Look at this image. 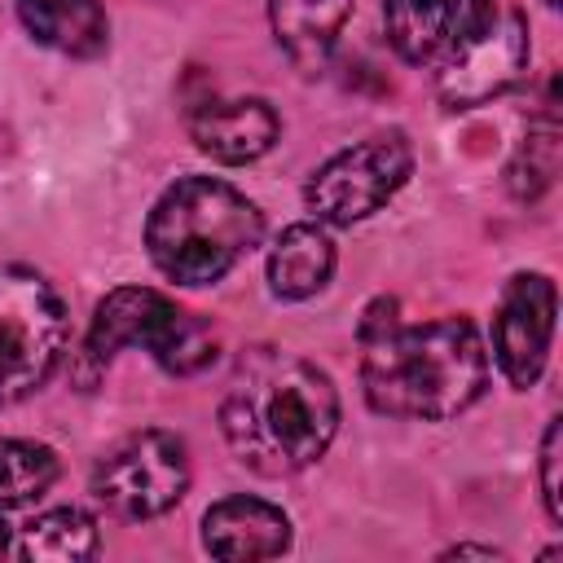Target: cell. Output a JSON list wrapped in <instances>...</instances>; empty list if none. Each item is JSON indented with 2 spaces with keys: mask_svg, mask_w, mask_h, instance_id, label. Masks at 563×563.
<instances>
[{
  "mask_svg": "<svg viewBox=\"0 0 563 563\" xmlns=\"http://www.w3.org/2000/svg\"><path fill=\"white\" fill-rule=\"evenodd\" d=\"M22 26L66 57H97L110 40L106 13L97 0H18Z\"/></svg>",
  "mask_w": 563,
  "mask_h": 563,
  "instance_id": "13",
  "label": "cell"
},
{
  "mask_svg": "<svg viewBox=\"0 0 563 563\" xmlns=\"http://www.w3.org/2000/svg\"><path fill=\"white\" fill-rule=\"evenodd\" d=\"M9 550H18L22 559H40V563H84L97 554V523L75 506L44 510L22 528V541Z\"/></svg>",
  "mask_w": 563,
  "mask_h": 563,
  "instance_id": "16",
  "label": "cell"
},
{
  "mask_svg": "<svg viewBox=\"0 0 563 563\" xmlns=\"http://www.w3.org/2000/svg\"><path fill=\"white\" fill-rule=\"evenodd\" d=\"M347 13H352V0H268L273 35L282 53L303 70H317L330 57Z\"/></svg>",
  "mask_w": 563,
  "mask_h": 563,
  "instance_id": "12",
  "label": "cell"
},
{
  "mask_svg": "<svg viewBox=\"0 0 563 563\" xmlns=\"http://www.w3.org/2000/svg\"><path fill=\"white\" fill-rule=\"evenodd\" d=\"M57 479V457L31 440H0V506L35 501Z\"/></svg>",
  "mask_w": 563,
  "mask_h": 563,
  "instance_id": "17",
  "label": "cell"
},
{
  "mask_svg": "<svg viewBox=\"0 0 563 563\" xmlns=\"http://www.w3.org/2000/svg\"><path fill=\"white\" fill-rule=\"evenodd\" d=\"M123 347H145L172 374H198L216 356V334L198 317L163 299L158 290L123 286L97 303L88 339H84V356L92 365H106Z\"/></svg>",
  "mask_w": 563,
  "mask_h": 563,
  "instance_id": "5",
  "label": "cell"
},
{
  "mask_svg": "<svg viewBox=\"0 0 563 563\" xmlns=\"http://www.w3.org/2000/svg\"><path fill=\"white\" fill-rule=\"evenodd\" d=\"M66 352L62 295L31 268H0V405H18L48 383Z\"/></svg>",
  "mask_w": 563,
  "mask_h": 563,
  "instance_id": "6",
  "label": "cell"
},
{
  "mask_svg": "<svg viewBox=\"0 0 563 563\" xmlns=\"http://www.w3.org/2000/svg\"><path fill=\"white\" fill-rule=\"evenodd\" d=\"M4 550H9V528L0 523V554H4Z\"/></svg>",
  "mask_w": 563,
  "mask_h": 563,
  "instance_id": "20",
  "label": "cell"
},
{
  "mask_svg": "<svg viewBox=\"0 0 563 563\" xmlns=\"http://www.w3.org/2000/svg\"><path fill=\"white\" fill-rule=\"evenodd\" d=\"M220 431L242 466L282 479L330 449L339 431V391L312 361L282 347H251L229 374Z\"/></svg>",
  "mask_w": 563,
  "mask_h": 563,
  "instance_id": "1",
  "label": "cell"
},
{
  "mask_svg": "<svg viewBox=\"0 0 563 563\" xmlns=\"http://www.w3.org/2000/svg\"><path fill=\"white\" fill-rule=\"evenodd\" d=\"M528 70V18L519 0H466L440 48L435 92L449 110H475L510 92Z\"/></svg>",
  "mask_w": 563,
  "mask_h": 563,
  "instance_id": "4",
  "label": "cell"
},
{
  "mask_svg": "<svg viewBox=\"0 0 563 563\" xmlns=\"http://www.w3.org/2000/svg\"><path fill=\"white\" fill-rule=\"evenodd\" d=\"M189 488V457L172 431H136L101 453L92 466L97 501L119 519H154Z\"/></svg>",
  "mask_w": 563,
  "mask_h": 563,
  "instance_id": "7",
  "label": "cell"
},
{
  "mask_svg": "<svg viewBox=\"0 0 563 563\" xmlns=\"http://www.w3.org/2000/svg\"><path fill=\"white\" fill-rule=\"evenodd\" d=\"M559 462H563V427L559 418L545 427V440H541V497H545V510L554 523H563V493H559Z\"/></svg>",
  "mask_w": 563,
  "mask_h": 563,
  "instance_id": "19",
  "label": "cell"
},
{
  "mask_svg": "<svg viewBox=\"0 0 563 563\" xmlns=\"http://www.w3.org/2000/svg\"><path fill=\"white\" fill-rule=\"evenodd\" d=\"M488 383V352L471 321L391 325L365 339L361 387L369 409L387 418L444 422L471 409Z\"/></svg>",
  "mask_w": 563,
  "mask_h": 563,
  "instance_id": "2",
  "label": "cell"
},
{
  "mask_svg": "<svg viewBox=\"0 0 563 563\" xmlns=\"http://www.w3.org/2000/svg\"><path fill=\"white\" fill-rule=\"evenodd\" d=\"M554 172H559V128H554V119H545V123H537L523 136V150L510 163V189H515V198H523V202L541 198L550 189Z\"/></svg>",
  "mask_w": 563,
  "mask_h": 563,
  "instance_id": "18",
  "label": "cell"
},
{
  "mask_svg": "<svg viewBox=\"0 0 563 563\" xmlns=\"http://www.w3.org/2000/svg\"><path fill=\"white\" fill-rule=\"evenodd\" d=\"M264 238L260 207L224 180L185 176L150 211L145 246L163 277L180 286L220 282Z\"/></svg>",
  "mask_w": 563,
  "mask_h": 563,
  "instance_id": "3",
  "label": "cell"
},
{
  "mask_svg": "<svg viewBox=\"0 0 563 563\" xmlns=\"http://www.w3.org/2000/svg\"><path fill=\"white\" fill-rule=\"evenodd\" d=\"M413 172V150L405 136H369L334 158H325L303 198L317 224H356L374 216L383 202L396 198V189Z\"/></svg>",
  "mask_w": 563,
  "mask_h": 563,
  "instance_id": "8",
  "label": "cell"
},
{
  "mask_svg": "<svg viewBox=\"0 0 563 563\" xmlns=\"http://www.w3.org/2000/svg\"><path fill=\"white\" fill-rule=\"evenodd\" d=\"M550 4H554V0H550Z\"/></svg>",
  "mask_w": 563,
  "mask_h": 563,
  "instance_id": "21",
  "label": "cell"
},
{
  "mask_svg": "<svg viewBox=\"0 0 563 563\" xmlns=\"http://www.w3.org/2000/svg\"><path fill=\"white\" fill-rule=\"evenodd\" d=\"M202 545L229 563L273 559L290 545V519L260 497H224L202 515Z\"/></svg>",
  "mask_w": 563,
  "mask_h": 563,
  "instance_id": "11",
  "label": "cell"
},
{
  "mask_svg": "<svg viewBox=\"0 0 563 563\" xmlns=\"http://www.w3.org/2000/svg\"><path fill=\"white\" fill-rule=\"evenodd\" d=\"M189 136L216 163H255L277 141V114L260 97L202 101L189 114Z\"/></svg>",
  "mask_w": 563,
  "mask_h": 563,
  "instance_id": "10",
  "label": "cell"
},
{
  "mask_svg": "<svg viewBox=\"0 0 563 563\" xmlns=\"http://www.w3.org/2000/svg\"><path fill=\"white\" fill-rule=\"evenodd\" d=\"M466 0H383L387 40L405 62L440 57L449 31L457 26Z\"/></svg>",
  "mask_w": 563,
  "mask_h": 563,
  "instance_id": "15",
  "label": "cell"
},
{
  "mask_svg": "<svg viewBox=\"0 0 563 563\" xmlns=\"http://www.w3.org/2000/svg\"><path fill=\"white\" fill-rule=\"evenodd\" d=\"M554 339V282L545 273H519L501 290L493 317V356L515 387H532L545 369Z\"/></svg>",
  "mask_w": 563,
  "mask_h": 563,
  "instance_id": "9",
  "label": "cell"
},
{
  "mask_svg": "<svg viewBox=\"0 0 563 563\" xmlns=\"http://www.w3.org/2000/svg\"><path fill=\"white\" fill-rule=\"evenodd\" d=\"M334 273V242L321 224H290L282 229L273 255H268V286L282 299H308L317 295Z\"/></svg>",
  "mask_w": 563,
  "mask_h": 563,
  "instance_id": "14",
  "label": "cell"
}]
</instances>
